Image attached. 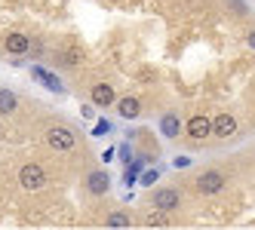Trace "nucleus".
Returning a JSON list of instances; mask_svg holds the SVG:
<instances>
[{"label":"nucleus","instance_id":"obj_1","mask_svg":"<svg viewBox=\"0 0 255 230\" xmlns=\"http://www.w3.org/2000/svg\"><path fill=\"white\" fill-rule=\"evenodd\" d=\"M46 181H49V175H46V169L37 166V163H25V166L19 169V184H22L25 190H40V187H46Z\"/></svg>","mask_w":255,"mask_h":230},{"label":"nucleus","instance_id":"obj_2","mask_svg":"<svg viewBox=\"0 0 255 230\" xmlns=\"http://www.w3.org/2000/svg\"><path fill=\"white\" fill-rule=\"evenodd\" d=\"M46 145H49L52 151H59V153H68V151L77 148V138H74V132L65 129V126H52V129L46 132Z\"/></svg>","mask_w":255,"mask_h":230},{"label":"nucleus","instance_id":"obj_3","mask_svg":"<svg viewBox=\"0 0 255 230\" xmlns=\"http://www.w3.org/2000/svg\"><path fill=\"white\" fill-rule=\"evenodd\" d=\"M3 49L9 52L12 59H25L28 52H31V37L25 31H9L6 37H3Z\"/></svg>","mask_w":255,"mask_h":230},{"label":"nucleus","instance_id":"obj_4","mask_svg":"<svg viewBox=\"0 0 255 230\" xmlns=\"http://www.w3.org/2000/svg\"><path fill=\"white\" fill-rule=\"evenodd\" d=\"M222 187H225V175L218 169H206L197 178V193H203V197H215V193H222Z\"/></svg>","mask_w":255,"mask_h":230},{"label":"nucleus","instance_id":"obj_5","mask_svg":"<svg viewBox=\"0 0 255 230\" xmlns=\"http://www.w3.org/2000/svg\"><path fill=\"white\" fill-rule=\"evenodd\" d=\"M31 77L37 80L43 89H49V92H56V95H65V83L56 77V74H49V71L43 68V65H31Z\"/></svg>","mask_w":255,"mask_h":230},{"label":"nucleus","instance_id":"obj_6","mask_svg":"<svg viewBox=\"0 0 255 230\" xmlns=\"http://www.w3.org/2000/svg\"><path fill=\"white\" fill-rule=\"evenodd\" d=\"M185 132H188V138H191V141H203V138H209V135H212V120H209V117H203V114H194V117L185 123Z\"/></svg>","mask_w":255,"mask_h":230},{"label":"nucleus","instance_id":"obj_7","mask_svg":"<svg viewBox=\"0 0 255 230\" xmlns=\"http://www.w3.org/2000/svg\"><path fill=\"white\" fill-rule=\"evenodd\" d=\"M154 209H160V212H169V215H172V212L181 206V193L175 190V187H160L157 193H154Z\"/></svg>","mask_w":255,"mask_h":230},{"label":"nucleus","instance_id":"obj_8","mask_svg":"<svg viewBox=\"0 0 255 230\" xmlns=\"http://www.w3.org/2000/svg\"><path fill=\"white\" fill-rule=\"evenodd\" d=\"M86 190L93 193V197H105L108 190H111V175H108L105 169H96L86 175Z\"/></svg>","mask_w":255,"mask_h":230},{"label":"nucleus","instance_id":"obj_9","mask_svg":"<svg viewBox=\"0 0 255 230\" xmlns=\"http://www.w3.org/2000/svg\"><path fill=\"white\" fill-rule=\"evenodd\" d=\"M89 98H93V104H99V108H111V104H117V92H114V86H108V83H96L93 92H89Z\"/></svg>","mask_w":255,"mask_h":230},{"label":"nucleus","instance_id":"obj_10","mask_svg":"<svg viewBox=\"0 0 255 230\" xmlns=\"http://www.w3.org/2000/svg\"><path fill=\"white\" fill-rule=\"evenodd\" d=\"M237 132V117L234 114H218L212 120V135L215 138H231Z\"/></svg>","mask_w":255,"mask_h":230},{"label":"nucleus","instance_id":"obj_11","mask_svg":"<svg viewBox=\"0 0 255 230\" xmlns=\"http://www.w3.org/2000/svg\"><path fill=\"white\" fill-rule=\"evenodd\" d=\"M117 114H120L123 120H135V117L141 114V101H138L135 95H126V98H120V101H117Z\"/></svg>","mask_w":255,"mask_h":230},{"label":"nucleus","instance_id":"obj_12","mask_svg":"<svg viewBox=\"0 0 255 230\" xmlns=\"http://www.w3.org/2000/svg\"><path fill=\"white\" fill-rule=\"evenodd\" d=\"M178 132H181V120L175 114H163L160 117V135L163 138H175Z\"/></svg>","mask_w":255,"mask_h":230},{"label":"nucleus","instance_id":"obj_13","mask_svg":"<svg viewBox=\"0 0 255 230\" xmlns=\"http://www.w3.org/2000/svg\"><path fill=\"white\" fill-rule=\"evenodd\" d=\"M15 108H19V95H15L12 89H0V117L12 114Z\"/></svg>","mask_w":255,"mask_h":230},{"label":"nucleus","instance_id":"obj_14","mask_svg":"<svg viewBox=\"0 0 255 230\" xmlns=\"http://www.w3.org/2000/svg\"><path fill=\"white\" fill-rule=\"evenodd\" d=\"M144 227H172V221H169V212H151L148 218H144Z\"/></svg>","mask_w":255,"mask_h":230},{"label":"nucleus","instance_id":"obj_15","mask_svg":"<svg viewBox=\"0 0 255 230\" xmlns=\"http://www.w3.org/2000/svg\"><path fill=\"white\" fill-rule=\"evenodd\" d=\"M132 221H129V215H126V212H111V215H108L105 218V227H114V230H126V227H129Z\"/></svg>","mask_w":255,"mask_h":230},{"label":"nucleus","instance_id":"obj_16","mask_svg":"<svg viewBox=\"0 0 255 230\" xmlns=\"http://www.w3.org/2000/svg\"><path fill=\"white\" fill-rule=\"evenodd\" d=\"M59 62H62L65 68H71V65H80V62H83V52H80V49H65Z\"/></svg>","mask_w":255,"mask_h":230},{"label":"nucleus","instance_id":"obj_17","mask_svg":"<svg viewBox=\"0 0 255 230\" xmlns=\"http://www.w3.org/2000/svg\"><path fill=\"white\" fill-rule=\"evenodd\" d=\"M157 178H160V172H157V169H148V172H141V175H138V184L148 187V184H154Z\"/></svg>","mask_w":255,"mask_h":230},{"label":"nucleus","instance_id":"obj_18","mask_svg":"<svg viewBox=\"0 0 255 230\" xmlns=\"http://www.w3.org/2000/svg\"><path fill=\"white\" fill-rule=\"evenodd\" d=\"M111 129H114V126H111V123H108V120H99L96 126H93V135H96V138H102V135H108Z\"/></svg>","mask_w":255,"mask_h":230},{"label":"nucleus","instance_id":"obj_19","mask_svg":"<svg viewBox=\"0 0 255 230\" xmlns=\"http://www.w3.org/2000/svg\"><path fill=\"white\" fill-rule=\"evenodd\" d=\"M117 156H120V163H126V166H129V163H132V145H120Z\"/></svg>","mask_w":255,"mask_h":230},{"label":"nucleus","instance_id":"obj_20","mask_svg":"<svg viewBox=\"0 0 255 230\" xmlns=\"http://www.w3.org/2000/svg\"><path fill=\"white\" fill-rule=\"evenodd\" d=\"M228 6H231L234 12H240V15H246V12H249V6L243 3V0H228Z\"/></svg>","mask_w":255,"mask_h":230},{"label":"nucleus","instance_id":"obj_21","mask_svg":"<svg viewBox=\"0 0 255 230\" xmlns=\"http://www.w3.org/2000/svg\"><path fill=\"white\" fill-rule=\"evenodd\" d=\"M175 166L178 169H188L191 166V156H175Z\"/></svg>","mask_w":255,"mask_h":230},{"label":"nucleus","instance_id":"obj_22","mask_svg":"<svg viewBox=\"0 0 255 230\" xmlns=\"http://www.w3.org/2000/svg\"><path fill=\"white\" fill-rule=\"evenodd\" d=\"M80 114H83L86 120H93V117H96V111H93V104H83V108H80Z\"/></svg>","mask_w":255,"mask_h":230},{"label":"nucleus","instance_id":"obj_23","mask_svg":"<svg viewBox=\"0 0 255 230\" xmlns=\"http://www.w3.org/2000/svg\"><path fill=\"white\" fill-rule=\"evenodd\" d=\"M246 46L255 52V31H249V34H246Z\"/></svg>","mask_w":255,"mask_h":230},{"label":"nucleus","instance_id":"obj_24","mask_svg":"<svg viewBox=\"0 0 255 230\" xmlns=\"http://www.w3.org/2000/svg\"><path fill=\"white\" fill-rule=\"evenodd\" d=\"M0 129H3V123H0Z\"/></svg>","mask_w":255,"mask_h":230}]
</instances>
